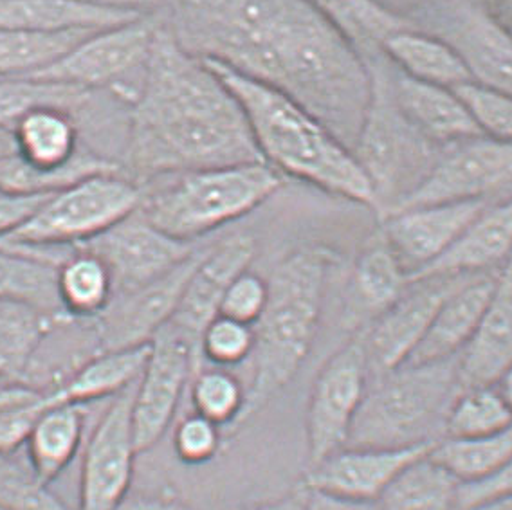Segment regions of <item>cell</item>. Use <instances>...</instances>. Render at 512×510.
Instances as JSON below:
<instances>
[{
  "mask_svg": "<svg viewBox=\"0 0 512 510\" xmlns=\"http://www.w3.org/2000/svg\"><path fill=\"white\" fill-rule=\"evenodd\" d=\"M253 347H255L253 327L220 314L202 332V361H208L219 368H229V366L244 363L251 357Z\"/></svg>",
  "mask_w": 512,
  "mask_h": 510,
  "instance_id": "cell-42",
  "label": "cell"
},
{
  "mask_svg": "<svg viewBox=\"0 0 512 510\" xmlns=\"http://www.w3.org/2000/svg\"><path fill=\"white\" fill-rule=\"evenodd\" d=\"M161 24L163 11H157L112 28L98 29L55 64L29 76L87 91H109L130 107L138 96Z\"/></svg>",
  "mask_w": 512,
  "mask_h": 510,
  "instance_id": "cell-9",
  "label": "cell"
},
{
  "mask_svg": "<svg viewBox=\"0 0 512 510\" xmlns=\"http://www.w3.org/2000/svg\"><path fill=\"white\" fill-rule=\"evenodd\" d=\"M256 240L235 233L206 247L186 285L174 318L168 323L183 332L201 350L202 332L220 314V303L233 280L255 260Z\"/></svg>",
  "mask_w": 512,
  "mask_h": 510,
  "instance_id": "cell-20",
  "label": "cell"
},
{
  "mask_svg": "<svg viewBox=\"0 0 512 510\" xmlns=\"http://www.w3.org/2000/svg\"><path fill=\"white\" fill-rule=\"evenodd\" d=\"M206 247H199L170 273L134 291L116 294L109 307L92 319L98 352L148 345L157 332L174 318L184 289Z\"/></svg>",
  "mask_w": 512,
  "mask_h": 510,
  "instance_id": "cell-15",
  "label": "cell"
},
{
  "mask_svg": "<svg viewBox=\"0 0 512 510\" xmlns=\"http://www.w3.org/2000/svg\"><path fill=\"white\" fill-rule=\"evenodd\" d=\"M145 13L112 10L74 0H0V29L31 33H64L112 28Z\"/></svg>",
  "mask_w": 512,
  "mask_h": 510,
  "instance_id": "cell-29",
  "label": "cell"
},
{
  "mask_svg": "<svg viewBox=\"0 0 512 510\" xmlns=\"http://www.w3.org/2000/svg\"><path fill=\"white\" fill-rule=\"evenodd\" d=\"M269 300V283L262 276L246 273L237 276L229 285L220 303V316L235 319L246 325H255Z\"/></svg>",
  "mask_w": 512,
  "mask_h": 510,
  "instance_id": "cell-44",
  "label": "cell"
},
{
  "mask_svg": "<svg viewBox=\"0 0 512 510\" xmlns=\"http://www.w3.org/2000/svg\"><path fill=\"white\" fill-rule=\"evenodd\" d=\"M496 273L498 271L467 276L449 292L446 300L440 303L426 336L422 337L406 365H422L460 356L482 321Z\"/></svg>",
  "mask_w": 512,
  "mask_h": 510,
  "instance_id": "cell-25",
  "label": "cell"
},
{
  "mask_svg": "<svg viewBox=\"0 0 512 510\" xmlns=\"http://www.w3.org/2000/svg\"><path fill=\"white\" fill-rule=\"evenodd\" d=\"M4 244H6V242H4ZM4 244H2V246H4Z\"/></svg>",
  "mask_w": 512,
  "mask_h": 510,
  "instance_id": "cell-59",
  "label": "cell"
},
{
  "mask_svg": "<svg viewBox=\"0 0 512 510\" xmlns=\"http://www.w3.org/2000/svg\"><path fill=\"white\" fill-rule=\"evenodd\" d=\"M512 496V456L496 473L480 482L458 483L457 510H467L485 501Z\"/></svg>",
  "mask_w": 512,
  "mask_h": 510,
  "instance_id": "cell-46",
  "label": "cell"
},
{
  "mask_svg": "<svg viewBox=\"0 0 512 510\" xmlns=\"http://www.w3.org/2000/svg\"><path fill=\"white\" fill-rule=\"evenodd\" d=\"M487 206L489 202L484 201L412 206L386 213L379 219V228L412 280L439 260Z\"/></svg>",
  "mask_w": 512,
  "mask_h": 510,
  "instance_id": "cell-19",
  "label": "cell"
},
{
  "mask_svg": "<svg viewBox=\"0 0 512 510\" xmlns=\"http://www.w3.org/2000/svg\"><path fill=\"white\" fill-rule=\"evenodd\" d=\"M98 31V29H96ZM94 31L31 33L0 29V76H29L55 64Z\"/></svg>",
  "mask_w": 512,
  "mask_h": 510,
  "instance_id": "cell-37",
  "label": "cell"
},
{
  "mask_svg": "<svg viewBox=\"0 0 512 510\" xmlns=\"http://www.w3.org/2000/svg\"><path fill=\"white\" fill-rule=\"evenodd\" d=\"M150 343L143 347L96 352L60 383L46 390L44 404H89L112 399L128 386L138 383L147 365Z\"/></svg>",
  "mask_w": 512,
  "mask_h": 510,
  "instance_id": "cell-27",
  "label": "cell"
},
{
  "mask_svg": "<svg viewBox=\"0 0 512 510\" xmlns=\"http://www.w3.org/2000/svg\"><path fill=\"white\" fill-rule=\"evenodd\" d=\"M458 482L430 453L404 469L381 496L383 510H457Z\"/></svg>",
  "mask_w": 512,
  "mask_h": 510,
  "instance_id": "cell-36",
  "label": "cell"
},
{
  "mask_svg": "<svg viewBox=\"0 0 512 510\" xmlns=\"http://www.w3.org/2000/svg\"><path fill=\"white\" fill-rule=\"evenodd\" d=\"M512 365V255L498 269L475 336L458 356L462 388L494 384Z\"/></svg>",
  "mask_w": 512,
  "mask_h": 510,
  "instance_id": "cell-24",
  "label": "cell"
},
{
  "mask_svg": "<svg viewBox=\"0 0 512 510\" xmlns=\"http://www.w3.org/2000/svg\"><path fill=\"white\" fill-rule=\"evenodd\" d=\"M512 426V411L496 384L462 388L449 408L444 437L491 435Z\"/></svg>",
  "mask_w": 512,
  "mask_h": 510,
  "instance_id": "cell-38",
  "label": "cell"
},
{
  "mask_svg": "<svg viewBox=\"0 0 512 510\" xmlns=\"http://www.w3.org/2000/svg\"><path fill=\"white\" fill-rule=\"evenodd\" d=\"M222 440V428L193 411L175 428V455L186 465L208 464L219 453Z\"/></svg>",
  "mask_w": 512,
  "mask_h": 510,
  "instance_id": "cell-43",
  "label": "cell"
},
{
  "mask_svg": "<svg viewBox=\"0 0 512 510\" xmlns=\"http://www.w3.org/2000/svg\"><path fill=\"white\" fill-rule=\"evenodd\" d=\"M511 197L512 143L476 136L444 146L430 174L395 210L437 202L494 204Z\"/></svg>",
  "mask_w": 512,
  "mask_h": 510,
  "instance_id": "cell-12",
  "label": "cell"
},
{
  "mask_svg": "<svg viewBox=\"0 0 512 510\" xmlns=\"http://www.w3.org/2000/svg\"><path fill=\"white\" fill-rule=\"evenodd\" d=\"M96 92L33 76H0V130L11 132L38 109H64L80 116L91 107Z\"/></svg>",
  "mask_w": 512,
  "mask_h": 510,
  "instance_id": "cell-33",
  "label": "cell"
},
{
  "mask_svg": "<svg viewBox=\"0 0 512 510\" xmlns=\"http://www.w3.org/2000/svg\"><path fill=\"white\" fill-rule=\"evenodd\" d=\"M143 190L128 175L96 174L53 193L10 246L76 247L138 210Z\"/></svg>",
  "mask_w": 512,
  "mask_h": 510,
  "instance_id": "cell-8",
  "label": "cell"
},
{
  "mask_svg": "<svg viewBox=\"0 0 512 510\" xmlns=\"http://www.w3.org/2000/svg\"><path fill=\"white\" fill-rule=\"evenodd\" d=\"M460 390L458 356L370 377L347 446L437 444L446 435L449 408Z\"/></svg>",
  "mask_w": 512,
  "mask_h": 510,
  "instance_id": "cell-6",
  "label": "cell"
},
{
  "mask_svg": "<svg viewBox=\"0 0 512 510\" xmlns=\"http://www.w3.org/2000/svg\"><path fill=\"white\" fill-rule=\"evenodd\" d=\"M498 392L502 393L503 401L507 402L509 410L512 411V365L503 370V374L496 381Z\"/></svg>",
  "mask_w": 512,
  "mask_h": 510,
  "instance_id": "cell-55",
  "label": "cell"
},
{
  "mask_svg": "<svg viewBox=\"0 0 512 510\" xmlns=\"http://www.w3.org/2000/svg\"><path fill=\"white\" fill-rule=\"evenodd\" d=\"M410 285L399 256L388 244L381 228L366 238L348 280L345 325L352 332L368 327L379 314L403 296Z\"/></svg>",
  "mask_w": 512,
  "mask_h": 510,
  "instance_id": "cell-22",
  "label": "cell"
},
{
  "mask_svg": "<svg viewBox=\"0 0 512 510\" xmlns=\"http://www.w3.org/2000/svg\"><path fill=\"white\" fill-rule=\"evenodd\" d=\"M284 181L262 161L161 175L139 184V211L166 235L195 244L260 208Z\"/></svg>",
  "mask_w": 512,
  "mask_h": 510,
  "instance_id": "cell-5",
  "label": "cell"
},
{
  "mask_svg": "<svg viewBox=\"0 0 512 510\" xmlns=\"http://www.w3.org/2000/svg\"><path fill=\"white\" fill-rule=\"evenodd\" d=\"M512 456V426L491 435L440 438L430 458L458 483L480 482L496 473Z\"/></svg>",
  "mask_w": 512,
  "mask_h": 510,
  "instance_id": "cell-35",
  "label": "cell"
},
{
  "mask_svg": "<svg viewBox=\"0 0 512 510\" xmlns=\"http://www.w3.org/2000/svg\"><path fill=\"white\" fill-rule=\"evenodd\" d=\"M330 26L338 29L365 58L379 55L386 38L415 28L412 22L388 10L379 0H307Z\"/></svg>",
  "mask_w": 512,
  "mask_h": 510,
  "instance_id": "cell-32",
  "label": "cell"
},
{
  "mask_svg": "<svg viewBox=\"0 0 512 510\" xmlns=\"http://www.w3.org/2000/svg\"><path fill=\"white\" fill-rule=\"evenodd\" d=\"M64 319L73 318H58L26 301L0 300V381H26L42 343Z\"/></svg>",
  "mask_w": 512,
  "mask_h": 510,
  "instance_id": "cell-31",
  "label": "cell"
},
{
  "mask_svg": "<svg viewBox=\"0 0 512 510\" xmlns=\"http://www.w3.org/2000/svg\"><path fill=\"white\" fill-rule=\"evenodd\" d=\"M307 510H309V509H307Z\"/></svg>",
  "mask_w": 512,
  "mask_h": 510,
  "instance_id": "cell-60",
  "label": "cell"
},
{
  "mask_svg": "<svg viewBox=\"0 0 512 510\" xmlns=\"http://www.w3.org/2000/svg\"><path fill=\"white\" fill-rule=\"evenodd\" d=\"M366 62L372 71V98L352 152L372 183L381 219L419 188L442 148L422 136L395 105L383 53Z\"/></svg>",
  "mask_w": 512,
  "mask_h": 510,
  "instance_id": "cell-7",
  "label": "cell"
},
{
  "mask_svg": "<svg viewBox=\"0 0 512 510\" xmlns=\"http://www.w3.org/2000/svg\"><path fill=\"white\" fill-rule=\"evenodd\" d=\"M433 446L343 447L307 467L300 487L341 500L379 501L395 478Z\"/></svg>",
  "mask_w": 512,
  "mask_h": 510,
  "instance_id": "cell-17",
  "label": "cell"
},
{
  "mask_svg": "<svg viewBox=\"0 0 512 510\" xmlns=\"http://www.w3.org/2000/svg\"><path fill=\"white\" fill-rule=\"evenodd\" d=\"M0 507L6 510H73L38 480L28 458L0 455Z\"/></svg>",
  "mask_w": 512,
  "mask_h": 510,
  "instance_id": "cell-40",
  "label": "cell"
},
{
  "mask_svg": "<svg viewBox=\"0 0 512 510\" xmlns=\"http://www.w3.org/2000/svg\"><path fill=\"white\" fill-rule=\"evenodd\" d=\"M334 262L336 255L327 247L303 246L275 265L267 280L266 310L253 325V375L238 429L293 381L311 354Z\"/></svg>",
  "mask_w": 512,
  "mask_h": 510,
  "instance_id": "cell-4",
  "label": "cell"
},
{
  "mask_svg": "<svg viewBox=\"0 0 512 510\" xmlns=\"http://www.w3.org/2000/svg\"><path fill=\"white\" fill-rule=\"evenodd\" d=\"M73 253L74 247L0 246V300L26 301L69 318L58 298V267Z\"/></svg>",
  "mask_w": 512,
  "mask_h": 510,
  "instance_id": "cell-26",
  "label": "cell"
},
{
  "mask_svg": "<svg viewBox=\"0 0 512 510\" xmlns=\"http://www.w3.org/2000/svg\"><path fill=\"white\" fill-rule=\"evenodd\" d=\"M163 13L186 51L285 92L354 146L372 71L307 0H172Z\"/></svg>",
  "mask_w": 512,
  "mask_h": 510,
  "instance_id": "cell-1",
  "label": "cell"
},
{
  "mask_svg": "<svg viewBox=\"0 0 512 510\" xmlns=\"http://www.w3.org/2000/svg\"><path fill=\"white\" fill-rule=\"evenodd\" d=\"M136 384L110 399L85 444L78 510H116L128 496L139 455L132 428Z\"/></svg>",
  "mask_w": 512,
  "mask_h": 510,
  "instance_id": "cell-13",
  "label": "cell"
},
{
  "mask_svg": "<svg viewBox=\"0 0 512 510\" xmlns=\"http://www.w3.org/2000/svg\"><path fill=\"white\" fill-rule=\"evenodd\" d=\"M87 404H58L40 413L26 440V458L40 482H55L82 449Z\"/></svg>",
  "mask_w": 512,
  "mask_h": 510,
  "instance_id": "cell-30",
  "label": "cell"
},
{
  "mask_svg": "<svg viewBox=\"0 0 512 510\" xmlns=\"http://www.w3.org/2000/svg\"><path fill=\"white\" fill-rule=\"evenodd\" d=\"M388 10L410 20L415 28H422L437 11L446 8L451 0H379Z\"/></svg>",
  "mask_w": 512,
  "mask_h": 510,
  "instance_id": "cell-49",
  "label": "cell"
},
{
  "mask_svg": "<svg viewBox=\"0 0 512 510\" xmlns=\"http://www.w3.org/2000/svg\"><path fill=\"white\" fill-rule=\"evenodd\" d=\"M309 510H383L379 501H354L332 498L321 492L309 491L298 487Z\"/></svg>",
  "mask_w": 512,
  "mask_h": 510,
  "instance_id": "cell-50",
  "label": "cell"
},
{
  "mask_svg": "<svg viewBox=\"0 0 512 510\" xmlns=\"http://www.w3.org/2000/svg\"><path fill=\"white\" fill-rule=\"evenodd\" d=\"M238 510H307V505L303 500L302 491L296 489L289 496H284L280 500L266 501V503H258V505H251V507Z\"/></svg>",
  "mask_w": 512,
  "mask_h": 510,
  "instance_id": "cell-54",
  "label": "cell"
},
{
  "mask_svg": "<svg viewBox=\"0 0 512 510\" xmlns=\"http://www.w3.org/2000/svg\"><path fill=\"white\" fill-rule=\"evenodd\" d=\"M44 397L35 404H29L26 408L11 411L8 415L0 417V455L19 453L20 447L26 446L31 429L35 426L40 413L46 410Z\"/></svg>",
  "mask_w": 512,
  "mask_h": 510,
  "instance_id": "cell-47",
  "label": "cell"
},
{
  "mask_svg": "<svg viewBox=\"0 0 512 510\" xmlns=\"http://www.w3.org/2000/svg\"><path fill=\"white\" fill-rule=\"evenodd\" d=\"M53 193L0 192V246L2 240L24 228Z\"/></svg>",
  "mask_w": 512,
  "mask_h": 510,
  "instance_id": "cell-45",
  "label": "cell"
},
{
  "mask_svg": "<svg viewBox=\"0 0 512 510\" xmlns=\"http://www.w3.org/2000/svg\"><path fill=\"white\" fill-rule=\"evenodd\" d=\"M464 101L478 132L484 137L512 143V96L480 83L469 82L455 89Z\"/></svg>",
  "mask_w": 512,
  "mask_h": 510,
  "instance_id": "cell-41",
  "label": "cell"
},
{
  "mask_svg": "<svg viewBox=\"0 0 512 510\" xmlns=\"http://www.w3.org/2000/svg\"><path fill=\"white\" fill-rule=\"evenodd\" d=\"M201 350L166 323L150 341V354L136 384L132 428L138 453L156 446L172 426L186 388L202 368Z\"/></svg>",
  "mask_w": 512,
  "mask_h": 510,
  "instance_id": "cell-11",
  "label": "cell"
},
{
  "mask_svg": "<svg viewBox=\"0 0 512 510\" xmlns=\"http://www.w3.org/2000/svg\"><path fill=\"white\" fill-rule=\"evenodd\" d=\"M381 53L399 73L419 82L457 89L473 82L464 58L448 40L421 28H406L386 38Z\"/></svg>",
  "mask_w": 512,
  "mask_h": 510,
  "instance_id": "cell-28",
  "label": "cell"
},
{
  "mask_svg": "<svg viewBox=\"0 0 512 510\" xmlns=\"http://www.w3.org/2000/svg\"><path fill=\"white\" fill-rule=\"evenodd\" d=\"M422 29L457 49L473 82L512 96V35L485 13L478 0H453Z\"/></svg>",
  "mask_w": 512,
  "mask_h": 510,
  "instance_id": "cell-18",
  "label": "cell"
},
{
  "mask_svg": "<svg viewBox=\"0 0 512 510\" xmlns=\"http://www.w3.org/2000/svg\"><path fill=\"white\" fill-rule=\"evenodd\" d=\"M485 13L512 35V0H478Z\"/></svg>",
  "mask_w": 512,
  "mask_h": 510,
  "instance_id": "cell-53",
  "label": "cell"
},
{
  "mask_svg": "<svg viewBox=\"0 0 512 510\" xmlns=\"http://www.w3.org/2000/svg\"><path fill=\"white\" fill-rule=\"evenodd\" d=\"M44 393L46 390L26 381H0V417L35 404Z\"/></svg>",
  "mask_w": 512,
  "mask_h": 510,
  "instance_id": "cell-48",
  "label": "cell"
},
{
  "mask_svg": "<svg viewBox=\"0 0 512 510\" xmlns=\"http://www.w3.org/2000/svg\"><path fill=\"white\" fill-rule=\"evenodd\" d=\"M190 401L195 413L215 422L224 435H231L246 408V388L228 368H201L190 383Z\"/></svg>",
  "mask_w": 512,
  "mask_h": 510,
  "instance_id": "cell-39",
  "label": "cell"
},
{
  "mask_svg": "<svg viewBox=\"0 0 512 510\" xmlns=\"http://www.w3.org/2000/svg\"><path fill=\"white\" fill-rule=\"evenodd\" d=\"M204 62L240 103L264 163L284 177L375 211L374 188L352 148L311 110L228 65Z\"/></svg>",
  "mask_w": 512,
  "mask_h": 510,
  "instance_id": "cell-3",
  "label": "cell"
},
{
  "mask_svg": "<svg viewBox=\"0 0 512 510\" xmlns=\"http://www.w3.org/2000/svg\"><path fill=\"white\" fill-rule=\"evenodd\" d=\"M74 2L98 6V8H112V10L139 11V13L165 11L172 4V0H74Z\"/></svg>",
  "mask_w": 512,
  "mask_h": 510,
  "instance_id": "cell-52",
  "label": "cell"
},
{
  "mask_svg": "<svg viewBox=\"0 0 512 510\" xmlns=\"http://www.w3.org/2000/svg\"><path fill=\"white\" fill-rule=\"evenodd\" d=\"M467 276H444L410 282L403 296L365 327L370 377L406 365L426 336L440 303Z\"/></svg>",
  "mask_w": 512,
  "mask_h": 510,
  "instance_id": "cell-16",
  "label": "cell"
},
{
  "mask_svg": "<svg viewBox=\"0 0 512 510\" xmlns=\"http://www.w3.org/2000/svg\"><path fill=\"white\" fill-rule=\"evenodd\" d=\"M368 383L365 328H361L323 363L312 383L305 413L307 467L347 447Z\"/></svg>",
  "mask_w": 512,
  "mask_h": 510,
  "instance_id": "cell-10",
  "label": "cell"
},
{
  "mask_svg": "<svg viewBox=\"0 0 512 510\" xmlns=\"http://www.w3.org/2000/svg\"><path fill=\"white\" fill-rule=\"evenodd\" d=\"M388 85L404 118L433 145H455L482 136L455 89L413 80L386 60Z\"/></svg>",
  "mask_w": 512,
  "mask_h": 510,
  "instance_id": "cell-21",
  "label": "cell"
},
{
  "mask_svg": "<svg viewBox=\"0 0 512 510\" xmlns=\"http://www.w3.org/2000/svg\"><path fill=\"white\" fill-rule=\"evenodd\" d=\"M123 159L138 184L190 170L264 163L233 92L177 42L165 19L128 107Z\"/></svg>",
  "mask_w": 512,
  "mask_h": 510,
  "instance_id": "cell-2",
  "label": "cell"
},
{
  "mask_svg": "<svg viewBox=\"0 0 512 510\" xmlns=\"http://www.w3.org/2000/svg\"><path fill=\"white\" fill-rule=\"evenodd\" d=\"M76 247L98 256L109 267L114 296L156 282L199 249L195 244L166 235L139 208L98 237Z\"/></svg>",
  "mask_w": 512,
  "mask_h": 510,
  "instance_id": "cell-14",
  "label": "cell"
},
{
  "mask_svg": "<svg viewBox=\"0 0 512 510\" xmlns=\"http://www.w3.org/2000/svg\"><path fill=\"white\" fill-rule=\"evenodd\" d=\"M0 510H6V509H4V507H0Z\"/></svg>",
  "mask_w": 512,
  "mask_h": 510,
  "instance_id": "cell-58",
  "label": "cell"
},
{
  "mask_svg": "<svg viewBox=\"0 0 512 510\" xmlns=\"http://www.w3.org/2000/svg\"><path fill=\"white\" fill-rule=\"evenodd\" d=\"M58 298L65 316L92 321L114 298L112 274L105 262L74 247L73 255L58 267Z\"/></svg>",
  "mask_w": 512,
  "mask_h": 510,
  "instance_id": "cell-34",
  "label": "cell"
},
{
  "mask_svg": "<svg viewBox=\"0 0 512 510\" xmlns=\"http://www.w3.org/2000/svg\"><path fill=\"white\" fill-rule=\"evenodd\" d=\"M116 510H195L183 500L175 496H148V494H139V496H130L123 500Z\"/></svg>",
  "mask_w": 512,
  "mask_h": 510,
  "instance_id": "cell-51",
  "label": "cell"
},
{
  "mask_svg": "<svg viewBox=\"0 0 512 510\" xmlns=\"http://www.w3.org/2000/svg\"><path fill=\"white\" fill-rule=\"evenodd\" d=\"M512 255V197L489 204L439 260L410 282L498 271Z\"/></svg>",
  "mask_w": 512,
  "mask_h": 510,
  "instance_id": "cell-23",
  "label": "cell"
},
{
  "mask_svg": "<svg viewBox=\"0 0 512 510\" xmlns=\"http://www.w3.org/2000/svg\"><path fill=\"white\" fill-rule=\"evenodd\" d=\"M467 510H512V496L496 498V500L485 501Z\"/></svg>",
  "mask_w": 512,
  "mask_h": 510,
  "instance_id": "cell-56",
  "label": "cell"
},
{
  "mask_svg": "<svg viewBox=\"0 0 512 510\" xmlns=\"http://www.w3.org/2000/svg\"><path fill=\"white\" fill-rule=\"evenodd\" d=\"M15 152V145H13V136L8 130H0V155L11 154Z\"/></svg>",
  "mask_w": 512,
  "mask_h": 510,
  "instance_id": "cell-57",
  "label": "cell"
}]
</instances>
